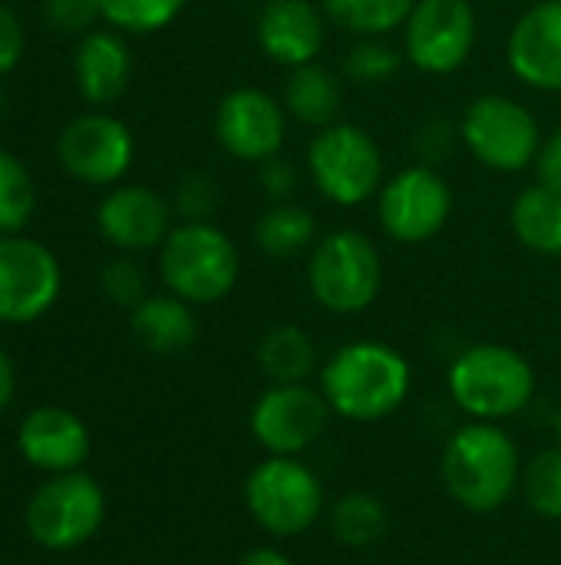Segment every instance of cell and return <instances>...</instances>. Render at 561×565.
Segmentation results:
<instances>
[{"label": "cell", "instance_id": "1f68e13d", "mask_svg": "<svg viewBox=\"0 0 561 565\" xmlns=\"http://www.w3.org/2000/svg\"><path fill=\"white\" fill-rule=\"evenodd\" d=\"M99 281H103L106 298H109L112 305H119V308H129V311H132L136 305H142V301L149 298L145 271H142V265H139L136 258H129V255H119V258L106 262Z\"/></svg>", "mask_w": 561, "mask_h": 565}, {"label": "cell", "instance_id": "9a60e30c", "mask_svg": "<svg viewBox=\"0 0 561 565\" xmlns=\"http://www.w3.org/2000/svg\"><path fill=\"white\" fill-rule=\"evenodd\" d=\"M132 132L122 119L106 113L76 116L56 142L60 166L86 185H112L132 166Z\"/></svg>", "mask_w": 561, "mask_h": 565}, {"label": "cell", "instance_id": "484cf974", "mask_svg": "<svg viewBox=\"0 0 561 565\" xmlns=\"http://www.w3.org/2000/svg\"><path fill=\"white\" fill-rule=\"evenodd\" d=\"M327 526H331V533H334V540L341 546L367 550V546H377L387 536L390 513L374 493L350 490V493L337 497V503L327 510Z\"/></svg>", "mask_w": 561, "mask_h": 565}, {"label": "cell", "instance_id": "5bb4252c", "mask_svg": "<svg viewBox=\"0 0 561 565\" xmlns=\"http://www.w3.org/2000/svg\"><path fill=\"white\" fill-rule=\"evenodd\" d=\"M60 295V265L50 248L30 238H0V321L30 324L43 318Z\"/></svg>", "mask_w": 561, "mask_h": 565}, {"label": "cell", "instance_id": "d590c367", "mask_svg": "<svg viewBox=\"0 0 561 565\" xmlns=\"http://www.w3.org/2000/svg\"><path fill=\"white\" fill-rule=\"evenodd\" d=\"M255 169H258V185L271 202H294V192L301 185V172L281 152L258 162Z\"/></svg>", "mask_w": 561, "mask_h": 565}, {"label": "cell", "instance_id": "ac0fdd59", "mask_svg": "<svg viewBox=\"0 0 561 565\" xmlns=\"http://www.w3.org/2000/svg\"><path fill=\"white\" fill-rule=\"evenodd\" d=\"M96 225L112 248L126 255L149 252L169 238L172 205L149 185H119L99 202Z\"/></svg>", "mask_w": 561, "mask_h": 565}, {"label": "cell", "instance_id": "52a82bcc", "mask_svg": "<svg viewBox=\"0 0 561 565\" xmlns=\"http://www.w3.org/2000/svg\"><path fill=\"white\" fill-rule=\"evenodd\" d=\"M245 507L268 536L288 540L321 523L327 493L301 457H268L245 480Z\"/></svg>", "mask_w": 561, "mask_h": 565}, {"label": "cell", "instance_id": "9c48e42d", "mask_svg": "<svg viewBox=\"0 0 561 565\" xmlns=\"http://www.w3.org/2000/svg\"><path fill=\"white\" fill-rule=\"evenodd\" d=\"M106 520L103 487L83 473H56L26 503V533L50 553H69L86 546Z\"/></svg>", "mask_w": 561, "mask_h": 565}, {"label": "cell", "instance_id": "7402d4cb", "mask_svg": "<svg viewBox=\"0 0 561 565\" xmlns=\"http://www.w3.org/2000/svg\"><path fill=\"white\" fill-rule=\"evenodd\" d=\"M281 103L288 109L291 119H298L301 126L311 129H324L331 122H337L341 116V103H344V76L334 73L324 63H304L294 66L288 73Z\"/></svg>", "mask_w": 561, "mask_h": 565}, {"label": "cell", "instance_id": "4dcf8cb0", "mask_svg": "<svg viewBox=\"0 0 561 565\" xmlns=\"http://www.w3.org/2000/svg\"><path fill=\"white\" fill-rule=\"evenodd\" d=\"M188 0H99L103 20L126 33H152L169 26Z\"/></svg>", "mask_w": 561, "mask_h": 565}, {"label": "cell", "instance_id": "ab89813d", "mask_svg": "<svg viewBox=\"0 0 561 565\" xmlns=\"http://www.w3.org/2000/svg\"><path fill=\"white\" fill-rule=\"evenodd\" d=\"M238 565H298L288 553L274 550V546H258V550H248Z\"/></svg>", "mask_w": 561, "mask_h": 565}, {"label": "cell", "instance_id": "f546056e", "mask_svg": "<svg viewBox=\"0 0 561 565\" xmlns=\"http://www.w3.org/2000/svg\"><path fill=\"white\" fill-rule=\"evenodd\" d=\"M36 205V192H33V179L26 172V166L0 149V235L20 232Z\"/></svg>", "mask_w": 561, "mask_h": 565}, {"label": "cell", "instance_id": "83f0119b", "mask_svg": "<svg viewBox=\"0 0 561 565\" xmlns=\"http://www.w3.org/2000/svg\"><path fill=\"white\" fill-rule=\"evenodd\" d=\"M403 60V46L390 43V36H354L341 76L354 86H384L400 73Z\"/></svg>", "mask_w": 561, "mask_h": 565}, {"label": "cell", "instance_id": "e575fe53", "mask_svg": "<svg viewBox=\"0 0 561 565\" xmlns=\"http://www.w3.org/2000/svg\"><path fill=\"white\" fill-rule=\"evenodd\" d=\"M43 17L60 33H93L103 7L99 0H43Z\"/></svg>", "mask_w": 561, "mask_h": 565}, {"label": "cell", "instance_id": "30bf717a", "mask_svg": "<svg viewBox=\"0 0 561 565\" xmlns=\"http://www.w3.org/2000/svg\"><path fill=\"white\" fill-rule=\"evenodd\" d=\"M453 218V189L446 175L433 166L413 162L377 192V222L384 235L397 245H427Z\"/></svg>", "mask_w": 561, "mask_h": 565}, {"label": "cell", "instance_id": "2e32d148", "mask_svg": "<svg viewBox=\"0 0 561 565\" xmlns=\"http://www.w3.org/2000/svg\"><path fill=\"white\" fill-rule=\"evenodd\" d=\"M327 26L317 0H265L255 17V40L271 63L294 70L321 56Z\"/></svg>", "mask_w": 561, "mask_h": 565}, {"label": "cell", "instance_id": "f35d334b", "mask_svg": "<svg viewBox=\"0 0 561 565\" xmlns=\"http://www.w3.org/2000/svg\"><path fill=\"white\" fill-rule=\"evenodd\" d=\"M13 391H17V371H13V361H10V354L0 348V414L10 407V401H13Z\"/></svg>", "mask_w": 561, "mask_h": 565}, {"label": "cell", "instance_id": "ffe728a7", "mask_svg": "<svg viewBox=\"0 0 561 565\" xmlns=\"http://www.w3.org/2000/svg\"><path fill=\"white\" fill-rule=\"evenodd\" d=\"M73 70H76L79 93L89 103L103 106V103H112L126 93V86L132 79V56H129V46L119 33L93 30L83 36Z\"/></svg>", "mask_w": 561, "mask_h": 565}, {"label": "cell", "instance_id": "ba28073f", "mask_svg": "<svg viewBox=\"0 0 561 565\" xmlns=\"http://www.w3.org/2000/svg\"><path fill=\"white\" fill-rule=\"evenodd\" d=\"M460 139L479 166L513 175L536 169L546 136L526 103L506 93H483L463 109Z\"/></svg>", "mask_w": 561, "mask_h": 565}, {"label": "cell", "instance_id": "5b68a950", "mask_svg": "<svg viewBox=\"0 0 561 565\" xmlns=\"http://www.w3.org/2000/svg\"><path fill=\"white\" fill-rule=\"evenodd\" d=\"M384 288V258L360 228H334L308 252V291L331 315L367 311Z\"/></svg>", "mask_w": 561, "mask_h": 565}, {"label": "cell", "instance_id": "8fae6325", "mask_svg": "<svg viewBox=\"0 0 561 565\" xmlns=\"http://www.w3.org/2000/svg\"><path fill=\"white\" fill-rule=\"evenodd\" d=\"M479 40L473 0H417L403 23V56L430 76H450L466 66Z\"/></svg>", "mask_w": 561, "mask_h": 565}, {"label": "cell", "instance_id": "7c38bea8", "mask_svg": "<svg viewBox=\"0 0 561 565\" xmlns=\"http://www.w3.org/2000/svg\"><path fill=\"white\" fill-rule=\"evenodd\" d=\"M331 417L334 414H331L321 387L271 384L251 404L248 427H251L255 444L261 450H268V457H301L314 444H321Z\"/></svg>", "mask_w": 561, "mask_h": 565}, {"label": "cell", "instance_id": "6da1fadb", "mask_svg": "<svg viewBox=\"0 0 561 565\" xmlns=\"http://www.w3.org/2000/svg\"><path fill=\"white\" fill-rule=\"evenodd\" d=\"M413 387L410 361L387 341H350L321 367V394L334 417L377 424L393 417Z\"/></svg>", "mask_w": 561, "mask_h": 565}, {"label": "cell", "instance_id": "cb8c5ba5", "mask_svg": "<svg viewBox=\"0 0 561 565\" xmlns=\"http://www.w3.org/2000/svg\"><path fill=\"white\" fill-rule=\"evenodd\" d=\"M513 235L542 258H561V195L542 182L526 185L509 209Z\"/></svg>", "mask_w": 561, "mask_h": 565}, {"label": "cell", "instance_id": "d4e9b609", "mask_svg": "<svg viewBox=\"0 0 561 565\" xmlns=\"http://www.w3.org/2000/svg\"><path fill=\"white\" fill-rule=\"evenodd\" d=\"M317 242V218L298 202H271L255 222V245L278 262L311 252Z\"/></svg>", "mask_w": 561, "mask_h": 565}, {"label": "cell", "instance_id": "60d3db41", "mask_svg": "<svg viewBox=\"0 0 561 565\" xmlns=\"http://www.w3.org/2000/svg\"><path fill=\"white\" fill-rule=\"evenodd\" d=\"M555 430H559V444H561V411H559V417H555Z\"/></svg>", "mask_w": 561, "mask_h": 565}, {"label": "cell", "instance_id": "44dd1931", "mask_svg": "<svg viewBox=\"0 0 561 565\" xmlns=\"http://www.w3.org/2000/svg\"><path fill=\"white\" fill-rule=\"evenodd\" d=\"M129 328L136 341L152 354H182L195 344V334H198L192 305L172 291L149 295L142 305H136L129 315Z\"/></svg>", "mask_w": 561, "mask_h": 565}, {"label": "cell", "instance_id": "8992f818", "mask_svg": "<svg viewBox=\"0 0 561 565\" xmlns=\"http://www.w3.org/2000/svg\"><path fill=\"white\" fill-rule=\"evenodd\" d=\"M314 189L341 209H357L377 199L384 185V152L374 132L357 122H331L314 132L304 152Z\"/></svg>", "mask_w": 561, "mask_h": 565}, {"label": "cell", "instance_id": "3957f363", "mask_svg": "<svg viewBox=\"0 0 561 565\" xmlns=\"http://www.w3.org/2000/svg\"><path fill=\"white\" fill-rule=\"evenodd\" d=\"M446 387L453 404L470 420L503 424L532 404L536 367L522 351L509 344L483 341L463 348L453 358L446 371Z\"/></svg>", "mask_w": 561, "mask_h": 565}, {"label": "cell", "instance_id": "74e56055", "mask_svg": "<svg viewBox=\"0 0 561 565\" xmlns=\"http://www.w3.org/2000/svg\"><path fill=\"white\" fill-rule=\"evenodd\" d=\"M536 182L549 185L561 195V126L542 139V149L536 159Z\"/></svg>", "mask_w": 561, "mask_h": 565}, {"label": "cell", "instance_id": "e0dca14e", "mask_svg": "<svg viewBox=\"0 0 561 565\" xmlns=\"http://www.w3.org/2000/svg\"><path fill=\"white\" fill-rule=\"evenodd\" d=\"M506 60L526 86L561 93V0H539L513 23Z\"/></svg>", "mask_w": 561, "mask_h": 565}, {"label": "cell", "instance_id": "603a6c76", "mask_svg": "<svg viewBox=\"0 0 561 565\" xmlns=\"http://www.w3.org/2000/svg\"><path fill=\"white\" fill-rule=\"evenodd\" d=\"M255 361H258V371L271 384H308L321 367L314 338L298 324L268 328L258 338Z\"/></svg>", "mask_w": 561, "mask_h": 565}, {"label": "cell", "instance_id": "4316f807", "mask_svg": "<svg viewBox=\"0 0 561 565\" xmlns=\"http://www.w3.org/2000/svg\"><path fill=\"white\" fill-rule=\"evenodd\" d=\"M331 26L350 36H390L403 30L417 0H317Z\"/></svg>", "mask_w": 561, "mask_h": 565}, {"label": "cell", "instance_id": "d6a6232c", "mask_svg": "<svg viewBox=\"0 0 561 565\" xmlns=\"http://www.w3.org/2000/svg\"><path fill=\"white\" fill-rule=\"evenodd\" d=\"M222 192L215 175L208 172H188L182 175L179 189H175V212L182 215V222H212V215L218 212Z\"/></svg>", "mask_w": 561, "mask_h": 565}, {"label": "cell", "instance_id": "277c9868", "mask_svg": "<svg viewBox=\"0 0 561 565\" xmlns=\"http://www.w3.org/2000/svg\"><path fill=\"white\" fill-rule=\"evenodd\" d=\"M159 275L188 305L228 298L241 278L238 245L215 222H182L159 245Z\"/></svg>", "mask_w": 561, "mask_h": 565}, {"label": "cell", "instance_id": "f1b7e54d", "mask_svg": "<svg viewBox=\"0 0 561 565\" xmlns=\"http://www.w3.org/2000/svg\"><path fill=\"white\" fill-rule=\"evenodd\" d=\"M526 507L549 523L561 520V444L539 450L526 467H522V483H519Z\"/></svg>", "mask_w": 561, "mask_h": 565}, {"label": "cell", "instance_id": "d6986e66", "mask_svg": "<svg viewBox=\"0 0 561 565\" xmlns=\"http://www.w3.org/2000/svg\"><path fill=\"white\" fill-rule=\"evenodd\" d=\"M17 447L30 467L50 477L73 473L89 457V430L66 407H36L23 417Z\"/></svg>", "mask_w": 561, "mask_h": 565}, {"label": "cell", "instance_id": "8d00e7d4", "mask_svg": "<svg viewBox=\"0 0 561 565\" xmlns=\"http://www.w3.org/2000/svg\"><path fill=\"white\" fill-rule=\"evenodd\" d=\"M20 53H23V26L17 13L0 3V76L17 66Z\"/></svg>", "mask_w": 561, "mask_h": 565}, {"label": "cell", "instance_id": "836d02e7", "mask_svg": "<svg viewBox=\"0 0 561 565\" xmlns=\"http://www.w3.org/2000/svg\"><path fill=\"white\" fill-rule=\"evenodd\" d=\"M456 142H463L460 139V122L443 119V116H433V119H427L413 132V156H417V162L436 169L440 162H446V156L456 149Z\"/></svg>", "mask_w": 561, "mask_h": 565}, {"label": "cell", "instance_id": "4fadbf2b", "mask_svg": "<svg viewBox=\"0 0 561 565\" xmlns=\"http://www.w3.org/2000/svg\"><path fill=\"white\" fill-rule=\"evenodd\" d=\"M288 109L261 86H238L215 109V139L238 162H265L281 152L288 136Z\"/></svg>", "mask_w": 561, "mask_h": 565}, {"label": "cell", "instance_id": "7a4b0ae2", "mask_svg": "<svg viewBox=\"0 0 561 565\" xmlns=\"http://www.w3.org/2000/svg\"><path fill=\"white\" fill-rule=\"evenodd\" d=\"M522 467L516 440L486 420H470L453 430L440 457L446 493L470 513L503 510L519 493Z\"/></svg>", "mask_w": 561, "mask_h": 565}]
</instances>
